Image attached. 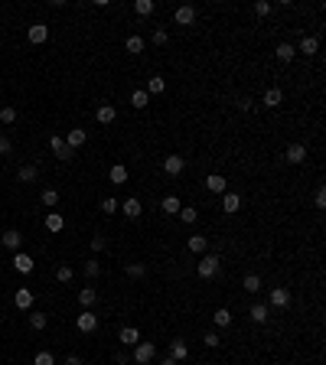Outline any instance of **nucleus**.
I'll use <instances>...</instances> for the list:
<instances>
[{"instance_id":"1","label":"nucleus","mask_w":326,"mask_h":365,"mask_svg":"<svg viewBox=\"0 0 326 365\" xmlns=\"http://www.w3.org/2000/svg\"><path fill=\"white\" fill-rule=\"evenodd\" d=\"M219 271H222V258H219V254H203V261L196 264V274H199L203 280L219 277Z\"/></svg>"},{"instance_id":"2","label":"nucleus","mask_w":326,"mask_h":365,"mask_svg":"<svg viewBox=\"0 0 326 365\" xmlns=\"http://www.w3.org/2000/svg\"><path fill=\"white\" fill-rule=\"evenodd\" d=\"M154 359H157V346L150 339H141L134 346V362L137 365H147V362H154Z\"/></svg>"},{"instance_id":"3","label":"nucleus","mask_w":326,"mask_h":365,"mask_svg":"<svg viewBox=\"0 0 326 365\" xmlns=\"http://www.w3.org/2000/svg\"><path fill=\"white\" fill-rule=\"evenodd\" d=\"M268 307H274V310H287V307H290V290H287V287H274L271 297H268Z\"/></svg>"},{"instance_id":"4","label":"nucleus","mask_w":326,"mask_h":365,"mask_svg":"<svg viewBox=\"0 0 326 365\" xmlns=\"http://www.w3.org/2000/svg\"><path fill=\"white\" fill-rule=\"evenodd\" d=\"M33 267H36V261H33L30 254H23V251L13 254V271H20V274H33Z\"/></svg>"},{"instance_id":"5","label":"nucleus","mask_w":326,"mask_h":365,"mask_svg":"<svg viewBox=\"0 0 326 365\" xmlns=\"http://www.w3.org/2000/svg\"><path fill=\"white\" fill-rule=\"evenodd\" d=\"M173 20H176L179 26H189L192 20H196V7H189V4H183V7H176V13H173Z\"/></svg>"},{"instance_id":"6","label":"nucleus","mask_w":326,"mask_h":365,"mask_svg":"<svg viewBox=\"0 0 326 365\" xmlns=\"http://www.w3.org/2000/svg\"><path fill=\"white\" fill-rule=\"evenodd\" d=\"M62 140H66V147H69V150H79L82 143L88 140V134H85V130H82V127H75V130H69V134L62 137Z\"/></svg>"},{"instance_id":"7","label":"nucleus","mask_w":326,"mask_h":365,"mask_svg":"<svg viewBox=\"0 0 326 365\" xmlns=\"http://www.w3.org/2000/svg\"><path fill=\"white\" fill-rule=\"evenodd\" d=\"M183 170H186V160H183V157H176V154H173V157H166V160H163V173L179 176Z\"/></svg>"},{"instance_id":"8","label":"nucleus","mask_w":326,"mask_h":365,"mask_svg":"<svg viewBox=\"0 0 326 365\" xmlns=\"http://www.w3.org/2000/svg\"><path fill=\"white\" fill-rule=\"evenodd\" d=\"M222 209H225L228 215H235V212L241 209V196L238 192H222Z\"/></svg>"},{"instance_id":"9","label":"nucleus","mask_w":326,"mask_h":365,"mask_svg":"<svg viewBox=\"0 0 326 365\" xmlns=\"http://www.w3.org/2000/svg\"><path fill=\"white\" fill-rule=\"evenodd\" d=\"M26 36H30V43L39 46V43H46V39H49V26H46V23H33Z\"/></svg>"},{"instance_id":"10","label":"nucleus","mask_w":326,"mask_h":365,"mask_svg":"<svg viewBox=\"0 0 326 365\" xmlns=\"http://www.w3.org/2000/svg\"><path fill=\"white\" fill-rule=\"evenodd\" d=\"M284 160L287 163H303L307 160V147H303V143H290L287 154H284Z\"/></svg>"},{"instance_id":"11","label":"nucleus","mask_w":326,"mask_h":365,"mask_svg":"<svg viewBox=\"0 0 326 365\" xmlns=\"http://www.w3.org/2000/svg\"><path fill=\"white\" fill-rule=\"evenodd\" d=\"M75 326H79L82 333H95V329H98V316H95V313H79Z\"/></svg>"},{"instance_id":"12","label":"nucleus","mask_w":326,"mask_h":365,"mask_svg":"<svg viewBox=\"0 0 326 365\" xmlns=\"http://www.w3.org/2000/svg\"><path fill=\"white\" fill-rule=\"evenodd\" d=\"M206 189L222 196V192H228V180H225V176H219V173H212V176H206Z\"/></svg>"},{"instance_id":"13","label":"nucleus","mask_w":326,"mask_h":365,"mask_svg":"<svg viewBox=\"0 0 326 365\" xmlns=\"http://www.w3.org/2000/svg\"><path fill=\"white\" fill-rule=\"evenodd\" d=\"M248 316H251V323H268V316H271V307H268V304H251Z\"/></svg>"},{"instance_id":"14","label":"nucleus","mask_w":326,"mask_h":365,"mask_svg":"<svg viewBox=\"0 0 326 365\" xmlns=\"http://www.w3.org/2000/svg\"><path fill=\"white\" fill-rule=\"evenodd\" d=\"M95 118H98V124H111L117 118V108L114 105H98L95 108Z\"/></svg>"},{"instance_id":"15","label":"nucleus","mask_w":326,"mask_h":365,"mask_svg":"<svg viewBox=\"0 0 326 365\" xmlns=\"http://www.w3.org/2000/svg\"><path fill=\"white\" fill-rule=\"evenodd\" d=\"M13 304H17L20 310H30L33 307V290H30V287H20V290L13 294Z\"/></svg>"},{"instance_id":"16","label":"nucleus","mask_w":326,"mask_h":365,"mask_svg":"<svg viewBox=\"0 0 326 365\" xmlns=\"http://www.w3.org/2000/svg\"><path fill=\"white\" fill-rule=\"evenodd\" d=\"M0 242H4L7 248H10V251H20V248H23V235H20V232H4V235H0Z\"/></svg>"},{"instance_id":"17","label":"nucleus","mask_w":326,"mask_h":365,"mask_svg":"<svg viewBox=\"0 0 326 365\" xmlns=\"http://www.w3.org/2000/svg\"><path fill=\"white\" fill-rule=\"evenodd\" d=\"M186 355H189V346H186V339H173V342H170V359L183 362Z\"/></svg>"},{"instance_id":"18","label":"nucleus","mask_w":326,"mask_h":365,"mask_svg":"<svg viewBox=\"0 0 326 365\" xmlns=\"http://www.w3.org/2000/svg\"><path fill=\"white\" fill-rule=\"evenodd\" d=\"M124 215L127 218H141V212H144V205H141V199H124Z\"/></svg>"},{"instance_id":"19","label":"nucleus","mask_w":326,"mask_h":365,"mask_svg":"<svg viewBox=\"0 0 326 365\" xmlns=\"http://www.w3.org/2000/svg\"><path fill=\"white\" fill-rule=\"evenodd\" d=\"M316 49H320V39H316V36H303L300 46H297V52H303V56H313Z\"/></svg>"},{"instance_id":"20","label":"nucleus","mask_w":326,"mask_h":365,"mask_svg":"<svg viewBox=\"0 0 326 365\" xmlns=\"http://www.w3.org/2000/svg\"><path fill=\"white\" fill-rule=\"evenodd\" d=\"M79 304L82 307H95L98 304V290H95V287H82L79 290Z\"/></svg>"},{"instance_id":"21","label":"nucleus","mask_w":326,"mask_h":365,"mask_svg":"<svg viewBox=\"0 0 326 365\" xmlns=\"http://www.w3.org/2000/svg\"><path fill=\"white\" fill-rule=\"evenodd\" d=\"M108 180L114 183V186L127 183V167H124V163H117V167H111V170H108Z\"/></svg>"},{"instance_id":"22","label":"nucleus","mask_w":326,"mask_h":365,"mask_svg":"<svg viewBox=\"0 0 326 365\" xmlns=\"http://www.w3.org/2000/svg\"><path fill=\"white\" fill-rule=\"evenodd\" d=\"M281 101H284V92H281V88H268V92H265V101H261V105H265V108H277Z\"/></svg>"},{"instance_id":"23","label":"nucleus","mask_w":326,"mask_h":365,"mask_svg":"<svg viewBox=\"0 0 326 365\" xmlns=\"http://www.w3.org/2000/svg\"><path fill=\"white\" fill-rule=\"evenodd\" d=\"M144 46H147V43H144V36H127V39H124V49H127L131 56L144 52Z\"/></svg>"},{"instance_id":"24","label":"nucleus","mask_w":326,"mask_h":365,"mask_svg":"<svg viewBox=\"0 0 326 365\" xmlns=\"http://www.w3.org/2000/svg\"><path fill=\"white\" fill-rule=\"evenodd\" d=\"M160 209L166 212V215H176L179 209H183V202H179L176 196H163V202H160Z\"/></svg>"},{"instance_id":"25","label":"nucleus","mask_w":326,"mask_h":365,"mask_svg":"<svg viewBox=\"0 0 326 365\" xmlns=\"http://www.w3.org/2000/svg\"><path fill=\"white\" fill-rule=\"evenodd\" d=\"M121 342L124 346H137V342H141V333H137L134 326H124L121 329Z\"/></svg>"},{"instance_id":"26","label":"nucleus","mask_w":326,"mask_h":365,"mask_svg":"<svg viewBox=\"0 0 326 365\" xmlns=\"http://www.w3.org/2000/svg\"><path fill=\"white\" fill-rule=\"evenodd\" d=\"M46 229L49 232H62L66 229V218H62L59 212H49V215H46Z\"/></svg>"},{"instance_id":"27","label":"nucleus","mask_w":326,"mask_h":365,"mask_svg":"<svg viewBox=\"0 0 326 365\" xmlns=\"http://www.w3.org/2000/svg\"><path fill=\"white\" fill-rule=\"evenodd\" d=\"M206 248H209V238H206V235H192V238H189V251L206 254Z\"/></svg>"},{"instance_id":"28","label":"nucleus","mask_w":326,"mask_h":365,"mask_svg":"<svg viewBox=\"0 0 326 365\" xmlns=\"http://www.w3.org/2000/svg\"><path fill=\"white\" fill-rule=\"evenodd\" d=\"M131 105H134L137 111H141V108H147V105H150V95L144 92V88H137V92L131 95Z\"/></svg>"},{"instance_id":"29","label":"nucleus","mask_w":326,"mask_h":365,"mask_svg":"<svg viewBox=\"0 0 326 365\" xmlns=\"http://www.w3.org/2000/svg\"><path fill=\"white\" fill-rule=\"evenodd\" d=\"M241 287H245L248 294H258V290H261V277H258V274H245V280H241Z\"/></svg>"},{"instance_id":"30","label":"nucleus","mask_w":326,"mask_h":365,"mask_svg":"<svg viewBox=\"0 0 326 365\" xmlns=\"http://www.w3.org/2000/svg\"><path fill=\"white\" fill-rule=\"evenodd\" d=\"M212 323H216V326H219V329H225V326H232V313H228V310H225V307H222V310H216V316H212Z\"/></svg>"},{"instance_id":"31","label":"nucleus","mask_w":326,"mask_h":365,"mask_svg":"<svg viewBox=\"0 0 326 365\" xmlns=\"http://www.w3.org/2000/svg\"><path fill=\"white\" fill-rule=\"evenodd\" d=\"M294 56H297V46H290V43H281V46H277V59H281V62H290Z\"/></svg>"},{"instance_id":"32","label":"nucleus","mask_w":326,"mask_h":365,"mask_svg":"<svg viewBox=\"0 0 326 365\" xmlns=\"http://www.w3.org/2000/svg\"><path fill=\"white\" fill-rule=\"evenodd\" d=\"M163 88H166V82L160 79V75H154V79L147 82V88H144V92H147V95H163Z\"/></svg>"},{"instance_id":"33","label":"nucleus","mask_w":326,"mask_h":365,"mask_svg":"<svg viewBox=\"0 0 326 365\" xmlns=\"http://www.w3.org/2000/svg\"><path fill=\"white\" fill-rule=\"evenodd\" d=\"M17 180L20 183H33V180H36V167H30V163H26V167H20L17 170Z\"/></svg>"},{"instance_id":"34","label":"nucleus","mask_w":326,"mask_h":365,"mask_svg":"<svg viewBox=\"0 0 326 365\" xmlns=\"http://www.w3.org/2000/svg\"><path fill=\"white\" fill-rule=\"evenodd\" d=\"M98 209H101V212H105V215H114V212H117V209H121V202H117V199H114V196H108V199H101V205H98Z\"/></svg>"},{"instance_id":"35","label":"nucleus","mask_w":326,"mask_h":365,"mask_svg":"<svg viewBox=\"0 0 326 365\" xmlns=\"http://www.w3.org/2000/svg\"><path fill=\"white\" fill-rule=\"evenodd\" d=\"M124 271H127L131 277H144V274H147V264H144V261H131Z\"/></svg>"},{"instance_id":"36","label":"nucleus","mask_w":326,"mask_h":365,"mask_svg":"<svg viewBox=\"0 0 326 365\" xmlns=\"http://www.w3.org/2000/svg\"><path fill=\"white\" fill-rule=\"evenodd\" d=\"M134 10L141 13V17H150V13L157 10V4H154V0H137V4H134Z\"/></svg>"},{"instance_id":"37","label":"nucleus","mask_w":326,"mask_h":365,"mask_svg":"<svg viewBox=\"0 0 326 365\" xmlns=\"http://www.w3.org/2000/svg\"><path fill=\"white\" fill-rule=\"evenodd\" d=\"M46 323H49V316H46V313H30V326L33 329H46Z\"/></svg>"},{"instance_id":"38","label":"nucleus","mask_w":326,"mask_h":365,"mask_svg":"<svg viewBox=\"0 0 326 365\" xmlns=\"http://www.w3.org/2000/svg\"><path fill=\"white\" fill-rule=\"evenodd\" d=\"M13 121H17V108H10V105L0 108V124H13Z\"/></svg>"},{"instance_id":"39","label":"nucleus","mask_w":326,"mask_h":365,"mask_svg":"<svg viewBox=\"0 0 326 365\" xmlns=\"http://www.w3.org/2000/svg\"><path fill=\"white\" fill-rule=\"evenodd\" d=\"M176 215H179V218H183V222H186V225H192V222H196V218H199V212H196V209H186V205H183V209H179V212H176Z\"/></svg>"},{"instance_id":"40","label":"nucleus","mask_w":326,"mask_h":365,"mask_svg":"<svg viewBox=\"0 0 326 365\" xmlns=\"http://www.w3.org/2000/svg\"><path fill=\"white\" fill-rule=\"evenodd\" d=\"M55 280H59V284H69V280H72V267H69V264H62L59 271H55Z\"/></svg>"},{"instance_id":"41","label":"nucleus","mask_w":326,"mask_h":365,"mask_svg":"<svg viewBox=\"0 0 326 365\" xmlns=\"http://www.w3.org/2000/svg\"><path fill=\"white\" fill-rule=\"evenodd\" d=\"M203 342H206L209 349H219V346H222V336H219V333H206V336H203Z\"/></svg>"},{"instance_id":"42","label":"nucleus","mask_w":326,"mask_h":365,"mask_svg":"<svg viewBox=\"0 0 326 365\" xmlns=\"http://www.w3.org/2000/svg\"><path fill=\"white\" fill-rule=\"evenodd\" d=\"M55 202H59V192H55V189H43V205H49V209H52Z\"/></svg>"},{"instance_id":"43","label":"nucleus","mask_w":326,"mask_h":365,"mask_svg":"<svg viewBox=\"0 0 326 365\" xmlns=\"http://www.w3.org/2000/svg\"><path fill=\"white\" fill-rule=\"evenodd\" d=\"M98 274H101L98 261H85V277H98Z\"/></svg>"},{"instance_id":"44","label":"nucleus","mask_w":326,"mask_h":365,"mask_svg":"<svg viewBox=\"0 0 326 365\" xmlns=\"http://www.w3.org/2000/svg\"><path fill=\"white\" fill-rule=\"evenodd\" d=\"M33 365H55V359H52V352H36Z\"/></svg>"},{"instance_id":"45","label":"nucleus","mask_w":326,"mask_h":365,"mask_svg":"<svg viewBox=\"0 0 326 365\" xmlns=\"http://www.w3.org/2000/svg\"><path fill=\"white\" fill-rule=\"evenodd\" d=\"M254 13H258V17H268V13H271V4H268V0H254Z\"/></svg>"},{"instance_id":"46","label":"nucleus","mask_w":326,"mask_h":365,"mask_svg":"<svg viewBox=\"0 0 326 365\" xmlns=\"http://www.w3.org/2000/svg\"><path fill=\"white\" fill-rule=\"evenodd\" d=\"M166 39H170L166 30H154V46H166Z\"/></svg>"},{"instance_id":"47","label":"nucleus","mask_w":326,"mask_h":365,"mask_svg":"<svg viewBox=\"0 0 326 365\" xmlns=\"http://www.w3.org/2000/svg\"><path fill=\"white\" fill-rule=\"evenodd\" d=\"M55 157H59V160H62V163H69V160H72V157H75V150H69V147H62V150H55Z\"/></svg>"},{"instance_id":"48","label":"nucleus","mask_w":326,"mask_h":365,"mask_svg":"<svg viewBox=\"0 0 326 365\" xmlns=\"http://www.w3.org/2000/svg\"><path fill=\"white\" fill-rule=\"evenodd\" d=\"M105 245H108L105 235H95V238H92V251H105Z\"/></svg>"},{"instance_id":"49","label":"nucleus","mask_w":326,"mask_h":365,"mask_svg":"<svg viewBox=\"0 0 326 365\" xmlns=\"http://www.w3.org/2000/svg\"><path fill=\"white\" fill-rule=\"evenodd\" d=\"M313 202H316V209H326V192H323V189H316Z\"/></svg>"},{"instance_id":"50","label":"nucleus","mask_w":326,"mask_h":365,"mask_svg":"<svg viewBox=\"0 0 326 365\" xmlns=\"http://www.w3.org/2000/svg\"><path fill=\"white\" fill-rule=\"evenodd\" d=\"M10 150H13V143H10V140H7V137H4V134H0V157H4V154H10Z\"/></svg>"},{"instance_id":"51","label":"nucleus","mask_w":326,"mask_h":365,"mask_svg":"<svg viewBox=\"0 0 326 365\" xmlns=\"http://www.w3.org/2000/svg\"><path fill=\"white\" fill-rule=\"evenodd\" d=\"M238 111H251V98H238Z\"/></svg>"},{"instance_id":"52","label":"nucleus","mask_w":326,"mask_h":365,"mask_svg":"<svg viewBox=\"0 0 326 365\" xmlns=\"http://www.w3.org/2000/svg\"><path fill=\"white\" fill-rule=\"evenodd\" d=\"M62 365H82V359H79V355H69V359L62 362Z\"/></svg>"},{"instance_id":"53","label":"nucleus","mask_w":326,"mask_h":365,"mask_svg":"<svg viewBox=\"0 0 326 365\" xmlns=\"http://www.w3.org/2000/svg\"><path fill=\"white\" fill-rule=\"evenodd\" d=\"M160 365H179L176 359H170V355H163V359H160Z\"/></svg>"},{"instance_id":"54","label":"nucleus","mask_w":326,"mask_h":365,"mask_svg":"<svg viewBox=\"0 0 326 365\" xmlns=\"http://www.w3.org/2000/svg\"><path fill=\"white\" fill-rule=\"evenodd\" d=\"M0 127H4V124H0Z\"/></svg>"}]
</instances>
